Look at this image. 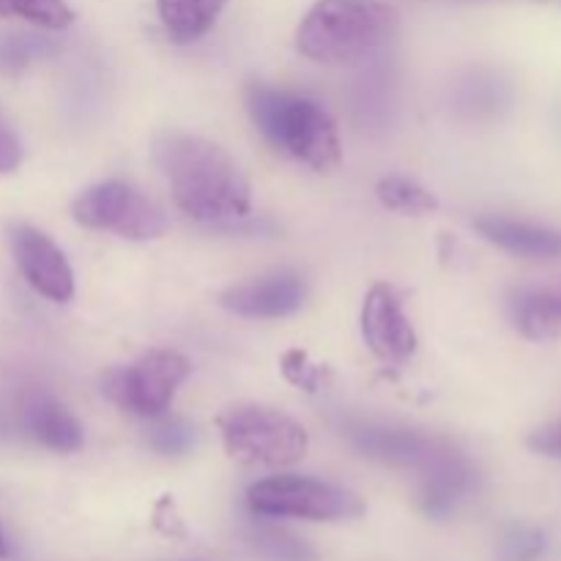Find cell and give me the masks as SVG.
I'll list each match as a JSON object with an SVG mask.
<instances>
[{
  "mask_svg": "<svg viewBox=\"0 0 561 561\" xmlns=\"http://www.w3.org/2000/svg\"><path fill=\"white\" fill-rule=\"evenodd\" d=\"M153 162L162 170L175 206L195 222H236L252 211L244 170L217 142L179 129L159 131L153 137Z\"/></svg>",
  "mask_w": 561,
  "mask_h": 561,
  "instance_id": "1",
  "label": "cell"
},
{
  "mask_svg": "<svg viewBox=\"0 0 561 561\" xmlns=\"http://www.w3.org/2000/svg\"><path fill=\"white\" fill-rule=\"evenodd\" d=\"M307 294L310 288L301 274L279 268V272H268L233 285L219 296V305L241 318L272 321V318H288L299 312L305 307Z\"/></svg>",
  "mask_w": 561,
  "mask_h": 561,
  "instance_id": "11",
  "label": "cell"
},
{
  "mask_svg": "<svg viewBox=\"0 0 561 561\" xmlns=\"http://www.w3.org/2000/svg\"><path fill=\"white\" fill-rule=\"evenodd\" d=\"M345 438L365 458L387 466H414V469H420L431 458L433 449L442 444V438H433L427 433L414 431V427L383 425V422L365 420L348 422L345 425Z\"/></svg>",
  "mask_w": 561,
  "mask_h": 561,
  "instance_id": "12",
  "label": "cell"
},
{
  "mask_svg": "<svg viewBox=\"0 0 561 561\" xmlns=\"http://www.w3.org/2000/svg\"><path fill=\"white\" fill-rule=\"evenodd\" d=\"M71 217L82 228L115 233L129 241H151L168 230L162 208L124 181L88 186L71 206Z\"/></svg>",
  "mask_w": 561,
  "mask_h": 561,
  "instance_id": "7",
  "label": "cell"
},
{
  "mask_svg": "<svg viewBox=\"0 0 561 561\" xmlns=\"http://www.w3.org/2000/svg\"><path fill=\"white\" fill-rule=\"evenodd\" d=\"M250 548L263 561H316V548L294 531L277 526H257L250 531Z\"/></svg>",
  "mask_w": 561,
  "mask_h": 561,
  "instance_id": "17",
  "label": "cell"
},
{
  "mask_svg": "<svg viewBox=\"0 0 561 561\" xmlns=\"http://www.w3.org/2000/svg\"><path fill=\"white\" fill-rule=\"evenodd\" d=\"M5 557H9V548H5L3 535H0V559H5Z\"/></svg>",
  "mask_w": 561,
  "mask_h": 561,
  "instance_id": "26",
  "label": "cell"
},
{
  "mask_svg": "<svg viewBox=\"0 0 561 561\" xmlns=\"http://www.w3.org/2000/svg\"><path fill=\"white\" fill-rule=\"evenodd\" d=\"M398 11L381 0H318L296 31V49L316 64H351L381 49Z\"/></svg>",
  "mask_w": 561,
  "mask_h": 561,
  "instance_id": "3",
  "label": "cell"
},
{
  "mask_svg": "<svg viewBox=\"0 0 561 561\" xmlns=\"http://www.w3.org/2000/svg\"><path fill=\"white\" fill-rule=\"evenodd\" d=\"M513 327L529 343H551L561 337V296L548 290L520 294L513 301Z\"/></svg>",
  "mask_w": 561,
  "mask_h": 561,
  "instance_id": "16",
  "label": "cell"
},
{
  "mask_svg": "<svg viewBox=\"0 0 561 561\" xmlns=\"http://www.w3.org/2000/svg\"><path fill=\"white\" fill-rule=\"evenodd\" d=\"M58 53V44L38 33H3L0 36V75H20L36 60Z\"/></svg>",
  "mask_w": 561,
  "mask_h": 561,
  "instance_id": "18",
  "label": "cell"
},
{
  "mask_svg": "<svg viewBox=\"0 0 561 561\" xmlns=\"http://www.w3.org/2000/svg\"><path fill=\"white\" fill-rule=\"evenodd\" d=\"M376 192L383 208L409 214V217H422V214H431L438 208V201L433 197V192H427L416 181L400 179V175H389V179L378 181Z\"/></svg>",
  "mask_w": 561,
  "mask_h": 561,
  "instance_id": "19",
  "label": "cell"
},
{
  "mask_svg": "<svg viewBox=\"0 0 561 561\" xmlns=\"http://www.w3.org/2000/svg\"><path fill=\"white\" fill-rule=\"evenodd\" d=\"M252 513L263 518L299 520H351L365 513V502L356 493L316 480V477L279 474L255 482L247 493Z\"/></svg>",
  "mask_w": 561,
  "mask_h": 561,
  "instance_id": "6",
  "label": "cell"
},
{
  "mask_svg": "<svg viewBox=\"0 0 561 561\" xmlns=\"http://www.w3.org/2000/svg\"><path fill=\"white\" fill-rule=\"evenodd\" d=\"M22 162V142L0 110V173H11Z\"/></svg>",
  "mask_w": 561,
  "mask_h": 561,
  "instance_id": "25",
  "label": "cell"
},
{
  "mask_svg": "<svg viewBox=\"0 0 561 561\" xmlns=\"http://www.w3.org/2000/svg\"><path fill=\"white\" fill-rule=\"evenodd\" d=\"M0 16H16L44 31H64L75 22V11L66 0H0Z\"/></svg>",
  "mask_w": 561,
  "mask_h": 561,
  "instance_id": "20",
  "label": "cell"
},
{
  "mask_svg": "<svg viewBox=\"0 0 561 561\" xmlns=\"http://www.w3.org/2000/svg\"><path fill=\"white\" fill-rule=\"evenodd\" d=\"M22 427L27 436L53 453L71 455L82 447V425L60 400L47 392H27L22 398Z\"/></svg>",
  "mask_w": 561,
  "mask_h": 561,
  "instance_id": "13",
  "label": "cell"
},
{
  "mask_svg": "<svg viewBox=\"0 0 561 561\" xmlns=\"http://www.w3.org/2000/svg\"><path fill=\"white\" fill-rule=\"evenodd\" d=\"M225 453L250 469H283L307 455V431L285 411L261 403H239L217 420Z\"/></svg>",
  "mask_w": 561,
  "mask_h": 561,
  "instance_id": "4",
  "label": "cell"
},
{
  "mask_svg": "<svg viewBox=\"0 0 561 561\" xmlns=\"http://www.w3.org/2000/svg\"><path fill=\"white\" fill-rule=\"evenodd\" d=\"M362 337L383 365H405L416 351V332L405 316L403 299L387 283H376L362 305Z\"/></svg>",
  "mask_w": 561,
  "mask_h": 561,
  "instance_id": "8",
  "label": "cell"
},
{
  "mask_svg": "<svg viewBox=\"0 0 561 561\" xmlns=\"http://www.w3.org/2000/svg\"><path fill=\"white\" fill-rule=\"evenodd\" d=\"M247 110L263 140L283 157L316 173H332L343 159L337 124L316 99L255 80L247 85Z\"/></svg>",
  "mask_w": 561,
  "mask_h": 561,
  "instance_id": "2",
  "label": "cell"
},
{
  "mask_svg": "<svg viewBox=\"0 0 561 561\" xmlns=\"http://www.w3.org/2000/svg\"><path fill=\"white\" fill-rule=\"evenodd\" d=\"M190 359L179 351L153 348L126 367H115L102 378V392L121 411L157 420L173 403L181 383L190 378Z\"/></svg>",
  "mask_w": 561,
  "mask_h": 561,
  "instance_id": "5",
  "label": "cell"
},
{
  "mask_svg": "<svg viewBox=\"0 0 561 561\" xmlns=\"http://www.w3.org/2000/svg\"><path fill=\"white\" fill-rule=\"evenodd\" d=\"M197 444V427L184 416H157L148 431V447L162 458H181L190 455Z\"/></svg>",
  "mask_w": 561,
  "mask_h": 561,
  "instance_id": "21",
  "label": "cell"
},
{
  "mask_svg": "<svg viewBox=\"0 0 561 561\" xmlns=\"http://www.w3.org/2000/svg\"><path fill=\"white\" fill-rule=\"evenodd\" d=\"M279 370H283L285 381L294 383V387H299V389H305V392H310V394L321 392V389L327 387L329 376H332V373H329V367L312 362L310 354H305V351H299V348L288 351V354L283 356V367H279Z\"/></svg>",
  "mask_w": 561,
  "mask_h": 561,
  "instance_id": "22",
  "label": "cell"
},
{
  "mask_svg": "<svg viewBox=\"0 0 561 561\" xmlns=\"http://www.w3.org/2000/svg\"><path fill=\"white\" fill-rule=\"evenodd\" d=\"M225 3L228 0H157V11L173 42L192 44L211 31Z\"/></svg>",
  "mask_w": 561,
  "mask_h": 561,
  "instance_id": "15",
  "label": "cell"
},
{
  "mask_svg": "<svg viewBox=\"0 0 561 561\" xmlns=\"http://www.w3.org/2000/svg\"><path fill=\"white\" fill-rule=\"evenodd\" d=\"M502 85H496L493 80H474L466 85L463 104L460 107H469L471 113H491L496 110V104H502Z\"/></svg>",
  "mask_w": 561,
  "mask_h": 561,
  "instance_id": "24",
  "label": "cell"
},
{
  "mask_svg": "<svg viewBox=\"0 0 561 561\" xmlns=\"http://www.w3.org/2000/svg\"><path fill=\"white\" fill-rule=\"evenodd\" d=\"M420 507L427 518L444 520L458 513L460 504L477 488V471L463 453L449 442L438 444L420 466Z\"/></svg>",
  "mask_w": 561,
  "mask_h": 561,
  "instance_id": "10",
  "label": "cell"
},
{
  "mask_svg": "<svg viewBox=\"0 0 561 561\" xmlns=\"http://www.w3.org/2000/svg\"><path fill=\"white\" fill-rule=\"evenodd\" d=\"M11 250L20 266L22 277L27 279L36 294L44 299L64 305L75 296V272L60 252V247L33 225H14L11 228Z\"/></svg>",
  "mask_w": 561,
  "mask_h": 561,
  "instance_id": "9",
  "label": "cell"
},
{
  "mask_svg": "<svg viewBox=\"0 0 561 561\" xmlns=\"http://www.w3.org/2000/svg\"><path fill=\"white\" fill-rule=\"evenodd\" d=\"M546 548V535L535 526H510L504 531L502 551L507 561H531L537 559Z\"/></svg>",
  "mask_w": 561,
  "mask_h": 561,
  "instance_id": "23",
  "label": "cell"
},
{
  "mask_svg": "<svg viewBox=\"0 0 561 561\" xmlns=\"http://www.w3.org/2000/svg\"><path fill=\"white\" fill-rule=\"evenodd\" d=\"M474 230L502 252L524 261H557L561 257V230L510 217H480Z\"/></svg>",
  "mask_w": 561,
  "mask_h": 561,
  "instance_id": "14",
  "label": "cell"
}]
</instances>
